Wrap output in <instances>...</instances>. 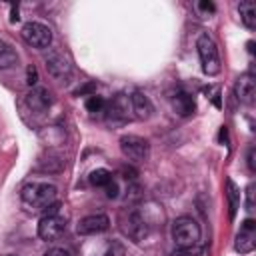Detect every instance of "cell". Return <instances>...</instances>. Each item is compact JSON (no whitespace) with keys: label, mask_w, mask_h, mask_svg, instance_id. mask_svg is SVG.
I'll return each instance as SVG.
<instances>
[{"label":"cell","mask_w":256,"mask_h":256,"mask_svg":"<svg viewBox=\"0 0 256 256\" xmlns=\"http://www.w3.org/2000/svg\"><path fill=\"white\" fill-rule=\"evenodd\" d=\"M172 240L178 250H184L186 254H200V226L190 216H180L172 224Z\"/></svg>","instance_id":"6da1fadb"},{"label":"cell","mask_w":256,"mask_h":256,"mask_svg":"<svg viewBox=\"0 0 256 256\" xmlns=\"http://www.w3.org/2000/svg\"><path fill=\"white\" fill-rule=\"evenodd\" d=\"M22 202L34 212H44L56 202V186L48 182H30L22 188Z\"/></svg>","instance_id":"7a4b0ae2"},{"label":"cell","mask_w":256,"mask_h":256,"mask_svg":"<svg viewBox=\"0 0 256 256\" xmlns=\"http://www.w3.org/2000/svg\"><path fill=\"white\" fill-rule=\"evenodd\" d=\"M196 48H198V56H200L204 74L216 76L220 72V56H218L216 42L208 34H200L196 40Z\"/></svg>","instance_id":"3957f363"},{"label":"cell","mask_w":256,"mask_h":256,"mask_svg":"<svg viewBox=\"0 0 256 256\" xmlns=\"http://www.w3.org/2000/svg\"><path fill=\"white\" fill-rule=\"evenodd\" d=\"M120 150L122 154L132 162H144L150 154V144L146 138L136 134H126L120 138Z\"/></svg>","instance_id":"277c9868"},{"label":"cell","mask_w":256,"mask_h":256,"mask_svg":"<svg viewBox=\"0 0 256 256\" xmlns=\"http://www.w3.org/2000/svg\"><path fill=\"white\" fill-rule=\"evenodd\" d=\"M68 226V216H64L62 212H54V214H44L38 222V236L42 240H56Z\"/></svg>","instance_id":"5b68a950"},{"label":"cell","mask_w":256,"mask_h":256,"mask_svg":"<svg viewBox=\"0 0 256 256\" xmlns=\"http://www.w3.org/2000/svg\"><path fill=\"white\" fill-rule=\"evenodd\" d=\"M22 38L34 48H48L52 42V30L42 22H26L22 26Z\"/></svg>","instance_id":"8992f818"},{"label":"cell","mask_w":256,"mask_h":256,"mask_svg":"<svg viewBox=\"0 0 256 256\" xmlns=\"http://www.w3.org/2000/svg\"><path fill=\"white\" fill-rule=\"evenodd\" d=\"M120 222H122V232H124L130 240L140 242V240H144V238L148 236V224H146L144 216H142L138 210L126 212Z\"/></svg>","instance_id":"52a82bcc"},{"label":"cell","mask_w":256,"mask_h":256,"mask_svg":"<svg viewBox=\"0 0 256 256\" xmlns=\"http://www.w3.org/2000/svg\"><path fill=\"white\" fill-rule=\"evenodd\" d=\"M236 252L240 254H248L256 248V222L252 218H246L240 226V232L236 234V244H234Z\"/></svg>","instance_id":"ba28073f"},{"label":"cell","mask_w":256,"mask_h":256,"mask_svg":"<svg viewBox=\"0 0 256 256\" xmlns=\"http://www.w3.org/2000/svg\"><path fill=\"white\" fill-rule=\"evenodd\" d=\"M108 228H110V218L106 214H88L78 222L76 232L82 236H90V234L106 232Z\"/></svg>","instance_id":"9c48e42d"},{"label":"cell","mask_w":256,"mask_h":256,"mask_svg":"<svg viewBox=\"0 0 256 256\" xmlns=\"http://www.w3.org/2000/svg\"><path fill=\"white\" fill-rule=\"evenodd\" d=\"M234 94L240 102L244 104H252L254 102V96H256V80L252 74H242L236 84H234Z\"/></svg>","instance_id":"30bf717a"},{"label":"cell","mask_w":256,"mask_h":256,"mask_svg":"<svg viewBox=\"0 0 256 256\" xmlns=\"http://www.w3.org/2000/svg\"><path fill=\"white\" fill-rule=\"evenodd\" d=\"M50 92L46 90V88H32L28 94H26V104L32 108V110H36V112H44L48 106H50Z\"/></svg>","instance_id":"8fae6325"},{"label":"cell","mask_w":256,"mask_h":256,"mask_svg":"<svg viewBox=\"0 0 256 256\" xmlns=\"http://www.w3.org/2000/svg\"><path fill=\"white\" fill-rule=\"evenodd\" d=\"M130 102H132V110H134L136 118H140V120H146L152 114V110H154L150 98L146 94H142V92H134L130 96Z\"/></svg>","instance_id":"7c38bea8"},{"label":"cell","mask_w":256,"mask_h":256,"mask_svg":"<svg viewBox=\"0 0 256 256\" xmlns=\"http://www.w3.org/2000/svg\"><path fill=\"white\" fill-rule=\"evenodd\" d=\"M46 68H48V72L54 76V78H62V76H66V74H70V62H68V58H64L62 54H52L48 60H46Z\"/></svg>","instance_id":"4fadbf2b"},{"label":"cell","mask_w":256,"mask_h":256,"mask_svg":"<svg viewBox=\"0 0 256 256\" xmlns=\"http://www.w3.org/2000/svg\"><path fill=\"white\" fill-rule=\"evenodd\" d=\"M172 106H174V110H176L180 116H188V114H192L194 108H196L194 98H192L190 94H186V92H176V94L172 96Z\"/></svg>","instance_id":"5bb4252c"},{"label":"cell","mask_w":256,"mask_h":256,"mask_svg":"<svg viewBox=\"0 0 256 256\" xmlns=\"http://www.w3.org/2000/svg\"><path fill=\"white\" fill-rule=\"evenodd\" d=\"M106 112H108V118H126V112H128V98L124 94H118L114 96L108 104H106Z\"/></svg>","instance_id":"9a60e30c"},{"label":"cell","mask_w":256,"mask_h":256,"mask_svg":"<svg viewBox=\"0 0 256 256\" xmlns=\"http://www.w3.org/2000/svg\"><path fill=\"white\" fill-rule=\"evenodd\" d=\"M238 12H240V18L244 22L246 28H256V4L246 0V2H240L238 4Z\"/></svg>","instance_id":"2e32d148"},{"label":"cell","mask_w":256,"mask_h":256,"mask_svg":"<svg viewBox=\"0 0 256 256\" xmlns=\"http://www.w3.org/2000/svg\"><path fill=\"white\" fill-rule=\"evenodd\" d=\"M226 196H228V206H230V218H234L238 204H240V192L232 180H226Z\"/></svg>","instance_id":"e0dca14e"},{"label":"cell","mask_w":256,"mask_h":256,"mask_svg":"<svg viewBox=\"0 0 256 256\" xmlns=\"http://www.w3.org/2000/svg\"><path fill=\"white\" fill-rule=\"evenodd\" d=\"M112 180H114V178H112V172L106 170V168H96V170H92V174H90V184H94V186L106 188Z\"/></svg>","instance_id":"ac0fdd59"},{"label":"cell","mask_w":256,"mask_h":256,"mask_svg":"<svg viewBox=\"0 0 256 256\" xmlns=\"http://www.w3.org/2000/svg\"><path fill=\"white\" fill-rule=\"evenodd\" d=\"M16 62H18L16 50H14L12 46H8V44H2V46H0V68H10V66H14Z\"/></svg>","instance_id":"d6986e66"},{"label":"cell","mask_w":256,"mask_h":256,"mask_svg":"<svg viewBox=\"0 0 256 256\" xmlns=\"http://www.w3.org/2000/svg\"><path fill=\"white\" fill-rule=\"evenodd\" d=\"M104 108H106V100H104L102 96L92 94V96L86 100V110H88V112H102Z\"/></svg>","instance_id":"ffe728a7"},{"label":"cell","mask_w":256,"mask_h":256,"mask_svg":"<svg viewBox=\"0 0 256 256\" xmlns=\"http://www.w3.org/2000/svg\"><path fill=\"white\" fill-rule=\"evenodd\" d=\"M246 210L254 212V184H248L246 188Z\"/></svg>","instance_id":"44dd1931"},{"label":"cell","mask_w":256,"mask_h":256,"mask_svg":"<svg viewBox=\"0 0 256 256\" xmlns=\"http://www.w3.org/2000/svg\"><path fill=\"white\" fill-rule=\"evenodd\" d=\"M26 82L30 86H34L38 82V70H36V66H28V70H26Z\"/></svg>","instance_id":"7402d4cb"},{"label":"cell","mask_w":256,"mask_h":256,"mask_svg":"<svg viewBox=\"0 0 256 256\" xmlns=\"http://www.w3.org/2000/svg\"><path fill=\"white\" fill-rule=\"evenodd\" d=\"M44 256H70V252H68L66 248H60V246H54V248H50V250H46V252H44Z\"/></svg>","instance_id":"603a6c76"},{"label":"cell","mask_w":256,"mask_h":256,"mask_svg":"<svg viewBox=\"0 0 256 256\" xmlns=\"http://www.w3.org/2000/svg\"><path fill=\"white\" fill-rule=\"evenodd\" d=\"M104 190H106V196H108V198H116V196H118V184H116L114 180H112Z\"/></svg>","instance_id":"cb8c5ba5"},{"label":"cell","mask_w":256,"mask_h":256,"mask_svg":"<svg viewBox=\"0 0 256 256\" xmlns=\"http://www.w3.org/2000/svg\"><path fill=\"white\" fill-rule=\"evenodd\" d=\"M198 8H200V10H204V12H214V10H216L212 2H200V4H198Z\"/></svg>","instance_id":"d4e9b609"},{"label":"cell","mask_w":256,"mask_h":256,"mask_svg":"<svg viewBox=\"0 0 256 256\" xmlns=\"http://www.w3.org/2000/svg\"><path fill=\"white\" fill-rule=\"evenodd\" d=\"M96 90V84H86L84 88H78L76 94H86V92H94Z\"/></svg>","instance_id":"484cf974"},{"label":"cell","mask_w":256,"mask_h":256,"mask_svg":"<svg viewBox=\"0 0 256 256\" xmlns=\"http://www.w3.org/2000/svg\"><path fill=\"white\" fill-rule=\"evenodd\" d=\"M248 166H250V170L254 172V148H250V152H248Z\"/></svg>","instance_id":"4316f807"},{"label":"cell","mask_w":256,"mask_h":256,"mask_svg":"<svg viewBox=\"0 0 256 256\" xmlns=\"http://www.w3.org/2000/svg\"><path fill=\"white\" fill-rule=\"evenodd\" d=\"M172 256H190V254H186L184 250H178V248H176V250L172 252Z\"/></svg>","instance_id":"83f0119b"},{"label":"cell","mask_w":256,"mask_h":256,"mask_svg":"<svg viewBox=\"0 0 256 256\" xmlns=\"http://www.w3.org/2000/svg\"><path fill=\"white\" fill-rule=\"evenodd\" d=\"M2 44H4V42H2V40H0V46H2Z\"/></svg>","instance_id":"f1b7e54d"},{"label":"cell","mask_w":256,"mask_h":256,"mask_svg":"<svg viewBox=\"0 0 256 256\" xmlns=\"http://www.w3.org/2000/svg\"><path fill=\"white\" fill-rule=\"evenodd\" d=\"M10 256H14V254H10Z\"/></svg>","instance_id":"f546056e"}]
</instances>
